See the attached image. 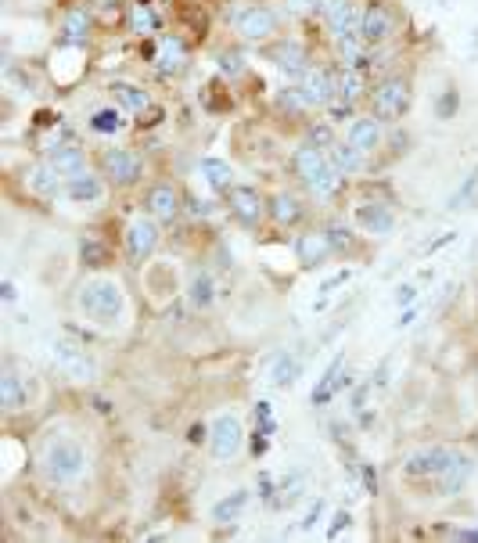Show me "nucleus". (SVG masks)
I'll return each mask as SVG.
<instances>
[{"label":"nucleus","instance_id":"obj_11","mask_svg":"<svg viewBox=\"0 0 478 543\" xmlns=\"http://www.w3.org/2000/svg\"><path fill=\"white\" fill-rule=\"evenodd\" d=\"M65 199H69L72 206H86V209H93V206H101V202L109 199V188H105V180H101L98 173L79 169V173L65 176Z\"/></svg>","mask_w":478,"mask_h":543},{"label":"nucleus","instance_id":"obj_21","mask_svg":"<svg viewBox=\"0 0 478 543\" xmlns=\"http://www.w3.org/2000/svg\"><path fill=\"white\" fill-rule=\"evenodd\" d=\"M0 407H4V414H19L29 407V385L15 375V368L0 371Z\"/></svg>","mask_w":478,"mask_h":543},{"label":"nucleus","instance_id":"obj_26","mask_svg":"<svg viewBox=\"0 0 478 543\" xmlns=\"http://www.w3.org/2000/svg\"><path fill=\"white\" fill-rule=\"evenodd\" d=\"M331 76H335V98L356 105V101L367 94V79H363L360 69H352V65H338Z\"/></svg>","mask_w":478,"mask_h":543},{"label":"nucleus","instance_id":"obj_43","mask_svg":"<svg viewBox=\"0 0 478 543\" xmlns=\"http://www.w3.org/2000/svg\"><path fill=\"white\" fill-rule=\"evenodd\" d=\"M328 116H331V123H342V119H352V101H342V98H331L328 105Z\"/></svg>","mask_w":478,"mask_h":543},{"label":"nucleus","instance_id":"obj_41","mask_svg":"<svg viewBox=\"0 0 478 543\" xmlns=\"http://www.w3.org/2000/svg\"><path fill=\"white\" fill-rule=\"evenodd\" d=\"M255 425H259V432L263 435H273L277 432V421H273V407L263 400V403H255Z\"/></svg>","mask_w":478,"mask_h":543},{"label":"nucleus","instance_id":"obj_7","mask_svg":"<svg viewBox=\"0 0 478 543\" xmlns=\"http://www.w3.org/2000/svg\"><path fill=\"white\" fill-rule=\"evenodd\" d=\"M51 360L58 364V371L65 378H72V382H90L93 371H98V368H93V360H90V353L79 342H72V338H54Z\"/></svg>","mask_w":478,"mask_h":543},{"label":"nucleus","instance_id":"obj_8","mask_svg":"<svg viewBox=\"0 0 478 543\" xmlns=\"http://www.w3.org/2000/svg\"><path fill=\"white\" fill-rule=\"evenodd\" d=\"M313 12L324 19V26L331 29L335 40H345V36H356L360 33L363 12H356L352 0H317Z\"/></svg>","mask_w":478,"mask_h":543},{"label":"nucleus","instance_id":"obj_42","mask_svg":"<svg viewBox=\"0 0 478 543\" xmlns=\"http://www.w3.org/2000/svg\"><path fill=\"white\" fill-rule=\"evenodd\" d=\"M220 69H223L227 76H241V72H245V58H241L238 51H223V54H220Z\"/></svg>","mask_w":478,"mask_h":543},{"label":"nucleus","instance_id":"obj_36","mask_svg":"<svg viewBox=\"0 0 478 543\" xmlns=\"http://www.w3.org/2000/svg\"><path fill=\"white\" fill-rule=\"evenodd\" d=\"M198 173L206 176V184H209V188H216V191H231V176H234V169H231L223 158H202Z\"/></svg>","mask_w":478,"mask_h":543},{"label":"nucleus","instance_id":"obj_4","mask_svg":"<svg viewBox=\"0 0 478 543\" xmlns=\"http://www.w3.org/2000/svg\"><path fill=\"white\" fill-rule=\"evenodd\" d=\"M453 454H457V450L439 446V442L435 446H417V450H410V454L403 458L400 472H403L407 482H428V479L442 475V468L453 461Z\"/></svg>","mask_w":478,"mask_h":543},{"label":"nucleus","instance_id":"obj_19","mask_svg":"<svg viewBox=\"0 0 478 543\" xmlns=\"http://www.w3.org/2000/svg\"><path fill=\"white\" fill-rule=\"evenodd\" d=\"M144 213L155 216L158 223H169L180 216V191L173 184H151L144 195Z\"/></svg>","mask_w":478,"mask_h":543},{"label":"nucleus","instance_id":"obj_33","mask_svg":"<svg viewBox=\"0 0 478 543\" xmlns=\"http://www.w3.org/2000/svg\"><path fill=\"white\" fill-rule=\"evenodd\" d=\"M450 209L453 213H467V209H478V166L460 180V188L453 191V199H450Z\"/></svg>","mask_w":478,"mask_h":543},{"label":"nucleus","instance_id":"obj_38","mask_svg":"<svg viewBox=\"0 0 478 543\" xmlns=\"http://www.w3.org/2000/svg\"><path fill=\"white\" fill-rule=\"evenodd\" d=\"M130 33H137V36H151V33H158V15L151 12V4H134V12H130Z\"/></svg>","mask_w":478,"mask_h":543},{"label":"nucleus","instance_id":"obj_31","mask_svg":"<svg viewBox=\"0 0 478 543\" xmlns=\"http://www.w3.org/2000/svg\"><path fill=\"white\" fill-rule=\"evenodd\" d=\"M248 500H252L248 490H234V493H227V497L213 507V522H216V525H231V522H238V518L245 515Z\"/></svg>","mask_w":478,"mask_h":543},{"label":"nucleus","instance_id":"obj_40","mask_svg":"<svg viewBox=\"0 0 478 543\" xmlns=\"http://www.w3.org/2000/svg\"><path fill=\"white\" fill-rule=\"evenodd\" d=\"M324 234H328V241H331V248H335V252H349V248L356 245L352 227H349V223H342V220L328 223V227H324Z\"/></svg>","mask_w":478,"mask_h":543},{"label":"nucleus","instance_id":"obj_15","mask_svg":"<svg viewBox=\"0 0 478 543\" xmlns=\"http://www.w3.org/2000/svg\"><path fill=\"white\" fill-rule=\"evenodd\" d=\"M238 33H241V40H252V44L270 40L277 33V15L266 4H252L238 15Z\"/></svg>","mask_w":478,"mask_h":543},{"label":"nucleus","instance_id":"obj_45","mask_svg":"<svg viewBox=\"0 0 478 543\" xmlns=\"http://www.w3.org/2000/svg\"><path fill=\"white\" fill-rule=\"evenodd\" d=\"M320 515H324V500H317V504H310V511H306V518L299 522V529H303V532H310V529H313V525L320 522Z\"/></svg>","mask_w":478,"mask_h":543},{"label":"nucleus","instance_id":"obj_23","mask_svg":"<svg viewBox=\"0 0 478 543\" xmlns=\"http://www.w3.org/2000/svg\"><path fill=\"white\" fill-rule=\"evenodd\" d=\"M345 141H349L356 151L374 155V151L381 148V119H374V116H367V119H352L349 130H345Z\"/></svg>","mask_w":478,"mask_h":543},{"label":"nucleus","instance_id":"obj_32","mask_svg":"<svg viewBox=\"0 0 478 543\" xmlns=\"http://www.w3.org/2000/svg\"><path fill=\"white\" fill-rule=\"evenodd\" d=\"M47 158L54 162V169H58L61 176H72V173L86 169V158H83V151H79L76 144H54V148L47 151Z\"/></svg>","mask_w":478,"mask_h":543},{"label":"nucleus","instance_id":"obj_30","mask_svg":"<svg viewBox=\"0 0 478 543\" xmlns=\"http://www.w3.org/2000/svg\"><path fill=\"white\" fill-rule=\"evenodd\" d=\"M273 65L280 69V72H288V76H303L310 65V58H306V47L303 44H280V47H273Z\"/></svg>","mask_w":478,"mask_h":543},{"label":"nucleus","instance_id":"obj_6","mask_svg":"<svg viewBox=\"0 0 478 543\" xmlns=\"http://www.w3.org/2000/svg\"><path fill=\"white\" fill-rule=\"evenodd\" d=\"M126 255H130V263L134 266H144L151 255H155V248H158V241H162V231H158V220L155 216H134L130 223H126Z\"/></svg>","mask_w":478,"mask_h":543},{"label":"nucleus","instance_id":"obj_20","mask_svg":"<svg viewBox=\"0 0 478 543\" xmlns=\"http://www.w3.org/2000/svg\"><path fill=\"white\" fill-rule=\"evenodd\" d=\"M349 385V368H345V360L338 356L335 364L324 371V378L313 385V393H310V400H313V407H328L342 389Z\"/></svg>","mask_w":478,"mask_h":543},{"label":"nucleus","instance_id":"obj_5","mask_svg":"<svg viewBox=\"0 0 478 543\" xmlns=\"http://www.w3.org/2000/svg\"><path fill=\"white\" fill-rule=\"evenodd\" d=\"M241 446H245V425L238 414H220L213 425H209V454L213 461L227 465L241 454Z\"/></svg>","mask_w":478,"mask_h":543},{"label":"nucleus","instance_id":"obj_35","mask_svg":"<svg viewBox=\"0 0 478 543\" xmlns=\"http://www.w3.org/2000/svg\"><path fill=\"white\" fill-rule=\"evenodd\" d=\"M296 378H299V356L296 353H280L273 371H270L273 389H288V385H296Z\"/></svg>","mask_w":478,"mask_h":543},{"label":"nucleus","instance_id":"obj_17","mask_svg":"<svg viewBox=\"0 0 478 543\" xmlns=\"http://www.w3.org/2000/svg\"><path fill=\"white\" fill-rule=\"evenodd\" d=\"M26 188L36 199H58V195H65V176L54 169L51 158H44V162H36V166L26 169Z\"/></svg>","mask_w":478,"mask_h":543},{"label":"nucleus","instance_id":"obj_25","mask_svg":"<svg viewBox=\"0 0 478 543\" xmlns=\"http://www.w3.org/2000/svg\"><path fill=\"white\" fill-rule=\"evenodd\" d=\"M187 303L195 310H213L216 303V278L209 270H195V274L187 278Z\"/></svg>","mask_w":478,"mask_h":543},{"label":"nucleus","instance_id":"obj_16","mask_svg":"<svg viewBox=\"0 0 478 543\" xmlns=\"http://www.w3.org/2000/svg\"><path fill=\"white\" fill-rule=\"evenodd\" d=\"M393 33H396V19H393V12H389L385 4H370V8L363 12L360 36H363L367 47H381Z\"/></svg>","mask_w":478,"mask_h":543},{"label":"nucleus","instance_id":"obj_10","mask_svg":"<svg viewBox=\"0 0 478 543\" xmlns=\"http://www.w3.org/2000/svg\"><path fill=\"white\" fill-rule=\"evenodd\" d=\"M352 220L363 234H374V238H385L393 234L396 227V213L389 202H381V199H360L356 209H352Z\"/></svg>","mask_w":478,"mask_h":543},{"label":"nucleus","instance_id":"obj_2","mask_svg":"<svg viewBox=\"0 0 478 543\" xmlns=\"http://www.w3.org/2000/svg\"><path fill=\"white\" fill-rule=\"evenodd\" d=\"M40 465H44L47 482H54V486H72V482H79V479L86 475V450H83V442L72 439V435H54V439L44 446Z\"/></svg>","mask_w":478,"mask_h":543},{"label":"nucleus","instance_id":"obj_14","mask_svg":"<svg viewBox=\"0 0 478 543\" xmlns=\"http://www.w3.org/2000/svg\"><path fill=\"white\" fill-rule=\"evenodd\" d=\"M292 169H296V176L303 180V184L310 188V184H317L324 173H331L335 166L328 162V151H324V148H317V144H299V148L292 151Z\"/></svg>","mask_w":478,"mask_h":543},{"label":"nucleus","instance_id":"obj_51","mask_svg":"<svg viewBox=\"0 0 478 543\" xmlns=\"http://www.w3.org/2000/svg\"><path fill=\"white\" fill-rule=\"evenodd\" d=\"M0 292H4V299H8V303H15V299H19V292H15V285H12V281L0 285Z\"/></svg>","mask_w":478,"mask_h":543},{"label":"nucleus","instance_id":"obj_22","mask_svg":"<svg viewBox=\"0 0 478 543\" xmlns=\"http://www.w3.org/2000/svg\"><path fill=\"white\" fill-rule=\"evenodd\" d=\"M296 255H299L303 266H320V263H328L335 255V248H331V241H328L324 231H306L296 241Z\"/></svg>","mask_w":478,"mask_h":543},{"label":"nucleus","instance_id":"obj_24","mask_svg":"<svg viewBox=\"0 0 478 543\" xmlns=\"http://www.w3.org/2000/svg\"><path fill=\"white\" fill-rule=\"evenodd\" d=\"M155 69L162 76H180L187 69V47L180 36H166L158 40V51H155Z\"/></svg>","mask_w":478,"mask_h":543},{"label":"nucleus","instance_id":"obj_1","mask_svg":"<svg viewBox=\"0 0 478 543\" xmlns=\"http://www.w3.org/2000/svg\"><path fill=\"white\" fill-rule=\"evenodd\" d=\"M76 313L98 331H119L126 324V313H130V299H126V288L123 281L116 278H86L76 292Z\"/></svg>","mask_w":478,"mask_h":543},{"label":"nucleus","instance_id":"obj_3","mask_svg":"<svg viewBox=\"0 0 478 543\" xmlns=\"http://www.w3.org/2000/svg\"><path fill=\"white\" fill-rule=\"evenodd\" d=\"M410 109V83L403 76H389L370 90V112L381 123H396Z\"/></svg>","mask_w":478,"mask_h":543},{"label":"nucleus","instance_id":"obj_29","mask_svg":"<svg viewBox=\"0 0 478 543\" xmlns=\"http://www.w3.org/2000/svg\"><path fill=\"white\" fill-rule=\"evenodd\" d=\"M109 90H112V98H116V101H119L126 112H137V116H141V112H148V109H151V98H148V90H141L137 83L116 79Z\"/></svg>","mask_w":478,"mask_h":543},{"label":"nucleus","instance_id":"obj_34","mask_svg":"<svg viewBox=\"0 0 478 543\" xmlns=\"http://www.w3.org/2000/svg\"><path fill=\"white\" fill-rule=\"evenodd\" d=\"M79 259H83V266H90V270H105V266L112 263V248H109L105 241H98V238H83V241H79Z\"/></svg>","mask_w":478,"mask_h":543},{"label":"nucleus","instance_id":"obj_27","mask_svg":"<svg viewBox=\"0 0 478 543\" xmlns=\"http://www.w3.org/2000/svg\"><path fill=\"white\" fill-rule=\"evenodd\" d=\"M303 199L299 195H292V191H277L273 199H270V216H273V223L277 227H296L299 220H303Z\"/></svg>","mask_w":478,"mask_h":543},{"label":"nucleus","instance_id":"obj_44","mask_svg":"<svg viewBox=\"0 0 478 543\" xmlns=\"http://www.w3.org/2000/svg\"><path fill=\"white\" fill-rule=\"evenodd\" d=\"M349 522H352L349 511H335V518H331V525H328V539H338L342 529H349Z\"/></svg>","mask_w":478,"mask_h":543},{"label":"nucleus","instance_id":"obj_52","mask_svg":"<svg viewBox=\"0 0 478 543\" xmlns=\"http://www.w3.org/2000/svg\"><path fill=\"white\" fill-rule=\"evenodd\" d=\"M414 317H417V310L410 306L407 313H400V320H396V324H400V328H407V324H414Z\"/></svg>","mask_w":478,"mask_h":543},{"label":"nucleus","instance_id":"obj_50","mask_svg":"<svg viewBox=\"0 0 478 543\" xmlns=\"http://www.w3.org/2000/svg\"><path fill=\"white\" fill-rule=\"evenodd\" d=\"M363 486H367V493H377V475L370 468H363Z\"/></svg>","mask_w":478,"mask_h":543},{"label":"nucleus","instance_id":"obj_47","mask_svg":"<svg viewBox=\"0 0 478 543\" xmlns=\"http://www.w3.org/2000/svg\"><path fill=\"white\" fill-rule=\"evenodd\" d=\"M345 281H349V270H338V274H335V278H328V281H324V288H320V292L328 296V292H331L335 285H345Z\"/></svg>","mask_w":478,"mask_h":543},{"label":"nucleus","instance_id":"obj_46","mask_svg":"<svg viewBox=\"0 0 478 543\" xmlns=\"http://www.w3.org/2000/svg\"><path fill=\"white\" fill-rule=\"evenodd\" d=\"M414 303H417V288L414 285H400L396 288V306L403 310V306H414Z\"/></svg>","mask_w":478,"mask_h":543},{"label":"nucleus","instance_id":"obj_13","mask_svg":"<svg viewBox=\"0 0 478 543\" xmlns=\"http://www.w3.org/2000/svg\"><path fill=\"white\" fill-rule=\"evenodd\" d=\"M227 206H231V213L245 223V227H255V223H263V216L270 213V202L255 191V188H231L227 191Z\"/></svg>","mask_w":478,"mask_h":543},{"label":"nucleus","instance_id":"obj_12","mask_svg":"<svg viewBox=\"0 0 478 543\" xmlns=\"http://www.w3.org/2000/svg\"><path fill=\"white\" fill-rule=\"evenodd\" d=\"M299 98H303V109H324L335 98V76H331V69L310 65L299 76Z\"/></svg>","mask_w":478,"mask_h":543},{"label":"nucleus","instance_id":"obj_48","mask_svg":"<svg viewBox=\"0 0 478 543\" xmlns=\"http://www.w3.org/2000/svg\"><path fill=\"white\" fill-rule=\"evenodd\" d=\"M453 238H457V231H446L442 238H435V241H428V245H425V252H435V248H442V245H450Z\"/></svg>","mask_w":478,"mask_h":543},{"label":"nucleus","instance_id":"obj_37","mask_svg":"<svg viewBox=\"0 0 478 543\" xmlns=\"http://www.w3.org/2000/svg\"><path fill=\"white\" fill-rule=\"evenodd\" d=\"M90 130L93 134H123L126 119H123V112L116 105H109V109H98V112L90 116Z\"/></svg>","mask_w":478,"mask_h":543},{"label":"nucleus","instance_id":"obj_28","mask_svg":"<svg viewBox=\"0 0 478 543\" xmlns=\"http://www.w3.org/2000/svg\"><path fill=\"white\" fill-rule=\"evenodd\" d=\"M324 151H328V162H331V166H335L342 176L360 173V169H363V158H367V155H363V151H356L349 141H335V144H331V148H324Z\"/></svg>","mask_w":478,"mask_h":543},{"label":"nucleus","instance_id":"obj_53","mask_svg":"<svg viewBox=\"0 0 478 543\" xmlns=\"http://www.w3.org/2000/svg\"><path fill=\"white\" fill-rule=\"evenodd\" d=\"M453 536H457V539H478V529H457Z\"/></svg>","mask_w":478,"mask_h":543},{"label":"nucleus","instance_id":"obj_9","mask_svg":"<svg viewBox=\"0 0 478 543\" xmlns=\"http://www.w3.org/2000/svg\"><path fill=\"white\" fill-rule=\"evenodd\" d=\"M141 173H144V162H141L137 151H130V148H105L101 176H109L112 184L130 188V184H137V180H141Z\"/></svg>","mask_w":478,"mask_h":543},{"label":"nucleus","instance_id":"obj_49","mask_svg":"<svg viewBox=\"0 0 478 543\" xmlns=\"http://www.w3.org/2000/svg\"><path fill=\"white\" fill-rule=\"evenodd\" d=\"M187 439H190V442H195V446H198L202 439L209 442V428H206V425H195V428H190V435H187Z\"/></svg>","mask_w":478,"mask_h":543},{"label":"nucleus","instance_id":"obj_39","mask_svg":"<svg viewBox=\"0 0 478 543\" xmlns=\"http://www.w3.org/2000/svg\"><path fill=\"white\" fill-rule=\"evenodd\" d=\"M86 33H90V15L83 8L69 12L65 15V40L69 44H86Z\"/></svg>","mask_w":478,"mask_h":543},{"label":"nucleus","instance_id":"obj_18","mask_svg":"<svg viewBox=\"0 0 478 543\" xmlns=\"http://www.w3.org/2000/svg\"><path fill=\"white\" fill-rule=\"evenodd\" d=\"M471 475H474V458L471 454H453V461L442 468V475L435 479V486H439V497H457L467 482H471Z\"/></svg>","mask_w":478,"mask_h":543}]
</instances>
